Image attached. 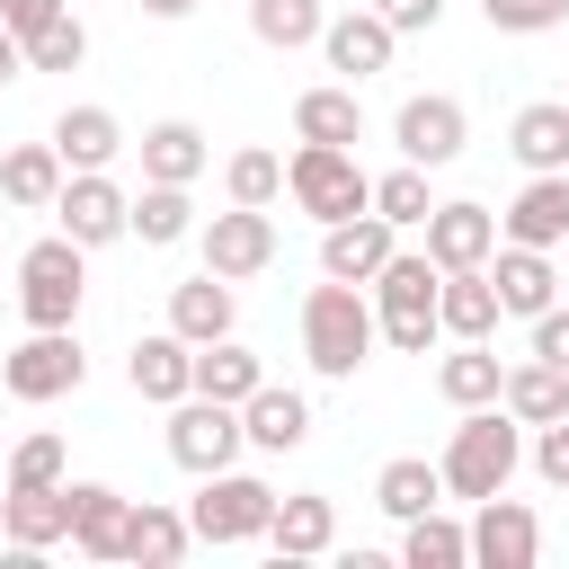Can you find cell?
<instances>
[{"label":"cell","mask_w":569,"mask_h":569,"mask_svg":"<svg viewBox=\"0 0 569 569\" xmlns=\"http://www.w3.org/2000/svg\"><path fill=\"white\" fill-rule=\"evenodd\" d=\"M516 462H525V418L507 409V400H489V409H462V427H453V445L436 453V471H445V498H498L507 480H516Z\"/></svg>","instance_id":"cell-1"},{"label":"cell","mask_w":569,"mask_h":569,"mask_svg":"<svg viewBox=\"0 0 569 569\" xmlns=\"http://www.w3.org/2000/svg\"><path fill=\"white\" fill-rule=\"evenodd\" d=\"M373 338H382V311H373V293H365V284L320 276V284L302 293V356H311V373L347 382V373L373 356Z\"/></svg>","instance_id":"cell-2"},{"label":"cell","mask_w":569,"mask_h":569,"mask_svg":"<svg viewBox=\"0 0 569 569\" xmlns=\"http://www.w3.org/2000/svg\"><path fill=\"white\" fill-rule=\"evenodd\" d=\"M284 196L329 231V222H347V213H373V178H365V160L347 151V142H302L293 160H284Z\"/></svg>","instance_id":"cell-3"},{"label":"cell","mask_w":569,"mask_h":569,"mask_svg":"<svg viewBox=\"0 0 569 569\" xmlns=\"http://www.w3.org/2000/svg\"><path fill=\"white\" fill-rule=\"evenodd\" d=\"M80 293H89V249L71 231H53V240H36L18 258V311H27V329H71Z\"/></svg>","instance_id":"cell-4"},{"label":"cell","mask_w":569,"mask_h":569,"mask_svg":"<svg viewBox=\"0 0 569 569\" xmlns=\"http://www.w3.org/2000/svg\"><path fill=\"white\" fill-rule=\"evenodd\" d=\"M267 516H276V489H267L258 471H204V480H196V507H187L196 542H213V551L267 542Z\"/></svg>","instance_id":"cell-5"},{"label":"cell","mask_w":569,"mask_h":569,"mask_svg":"<svg viewBox=\"0 0 569 569\" xmlns=\"http://www.w3.org/2000/svg\"><path fill=\"white\" fill-rule=\"evenodd\" d=\"M80 382H89V356H80V338H71V329H27V338L0 356V391H9V400H27V409L71 400Z\"/></svg>","instance_id":"cell-6"},{"label":"cell","mask_w":569,"mask_h":569,"mask_svg":"<svg viewBox=\"0 0 569 569\" xmlns=\"http://www.w3.org/2000/svg\"><path fill=\"white\" fill-rule=\"evenodd\" d=\"M240 445H249V427H240L231 400H204V391L169 400V462H178V471H196V480H204V471H231Z\"/></svg>","instance_id":"cell-7"},{"label":"cell","mask_w":569,"mask_h":569,"mask_svg":"<svg viewBox=\"0 0 569 569\" xmlns=\"http://www.w3.org/2000/svg\"><path fill=\"white\" fill-rule=\"evenodd\" d=\"M53 222H62L80 249H107V240H124V231H133V196H124L107 169H71V178H62V196H53Z\"/></svg>","instance_id":"cell-8"},{"label":"cell","mask_w":569,"mask_h":569,"mask_svg":"<svg viewBox=\"0 0 569 569\" xmlns=\"http://www.w3.org/2000/svg\"><path fill=\"white\" fill-rule=\"evenodd\" d=\"M391 142H400V160H418V169H445V160H462V142H471V116H462V98L427 89V98H400V116H391Z\"/></svg>","instance_id":"cell-9"},{"label":"cell","mask_w":569,"mask_h":569,"mask_svg":"<svg viewBox=\"0 0 569 569\" xmlns=\"http://www.w3.org/2000/svg\"><path fill=\"white\" fill-rule=\"evenodd\" d=\"M196 240H204V267H213V276H231V284L276 267V213H267V204H231V213L196 222Z\"/></svg>","instance_id":"cell-10"},{"label":"cell","mask_w":569,"mask_h":569,"mask_svg":"<svg viewBox=\"0 0 569 569\" xmlns=\"http://www.w3.org/2000/svg\"><path fill=\"white\" fill-rule=\"evenodd\" d=\"M471 560H480V569H533V560H542V516H533L525 498H507V489L480 498V507H471Z\"/></svg>","instance_id":"cell-11"},{"label":"cell","mask_w":569,"mask_h":569,"mask_svg":"<svg viewBox=\"0 0 569 569\" xmlns=\"http://www.w3.org/2000/svg\"><path fill=\"white\" fill-rule=\"evenodd\" d=\"M391 249H400V222H382V213H347V222L320 231V276H338V284H373Z\"/></svg>","instance_id":"cell-12"},{"label":"cell","mask_w":569,"mask_h":569,"mask_svg":"<svg viewBox=\"0 0 569 569\" xmlns=\"http://www.w3.org/2000/svg\"><path fill=\"white\" fill-rule=\"evenodd\" d=\"M498 240L560 249V240H569V169H533V178L516 187V204L498 213Z\"/></svg>","instance_id":"cell-13"},{"label":"cell","mask_w":569,"mask_h":569,"mask_svg":"<svg viewBox=\"0 0 569 569\" xmlns=\"http://www.w3.org/2000/svg\"><path fill=\"white\" fill-rule=\"evenodd\" d=\"M391 44H400V27H391L373 0L320 27V53H329V71H347V80H373V71H391Z\"/></svg>","instance_id":"cell-14"},{"label":"cell","mask_w":569,"mask_h":569,"mask_svg":"<svg viewBox=\"0 0 569 569\" xmlns=\"http://www.w3.org/2000/svg\"><path fill=\"white\" fill-rule=\"evenodd\" d=\"M489 284H498L507 320H542V311L560 302V267H551V249H525V240H498Z\"/></svg>","instance_id":"cell-15"},{"label":"cell","mask_w":569,"mask_h":569,"mask_svg":"<svg viewBox=\"0 0 569 569\" xmlns=\"http://www.w3.org/2000/svg\"><path fill=\"white\" fill-rule=\"evenodd\" d=\"M427 258L453 276V267H489L498 258V213L489 204H436L427 213Z\"/></svg>","instance_id":"cell-16"},{"label":"cell","mask_w":569,"mask_h":569,"mask_svg":"<svg viewBox=\"0 0 569 569\" xmlns=\"http://www.w3.org/2000/svg\"><path fill=\"white\" fill-rule=\"evenodd\" d=\"M231 320H240V293H231V276H187V284H169V329L187 338V347H213V338H231Z\"/></svg>","instance_id":"cell-17"},{"label":"cell","mask_w":569,"mask_h":569,"mask_svg":"<svg viewBox=\"0 0 569 569\" xmlns=\"http://www.w3.org/2000/svg\"><path fill=\"white\" fill-rule=\"evenodd\" d=\"M124 382L142 391V400H187L196 391V347L178 338V329H151V338H133V356H124Z\"/></svg>","instance_id":"cell-18"},{"label":"cell","mask_w":569,"mask_h":569,"mask_svg":"<svg viewBox=\"0 0 569 569\" xmlns=\"http://www.w3.org/2000/svg\"><path fill=\"white\" fill-rule=\"evenodd\" d=\"M124 516H133L124 489L71 480V551H80V560H124Z\"/></svg>","instance_id":"cell-19"},{"label":"cell","mask_w":569,"mask_h":569,"mask_svg":"<svg viewBox=\"0 0 569 569\" xmlns=\"http://www.w3.org/2000/svg\"><path fill=\"white\" fill-rule=\"evenodd\" d=\"M62 151H53V133L44 142H9L0 151V204H18V213H53V196H62Z\"/></svg>","instance_id":"cell-20"},{"label":"cell","mask_w":569,"mask_h":569,"mask_svg":"<svg viewBox=\"0 0 569 569\" xmlns=\"http://www.w3.org/2000/svg\"><path fill=\"white\" fill-rule=\"evenodd\" d=\"M0 533H9V551H53V542H71V480H62V489H9V498H0Z\"/></svg>","instance_id":"cell-21"},{"label":"cell","mask_w":569,"mask_h":569,"mask_svg":"<svg viewBox=\"0 0 569 569\" xmlns=\"http://www.w3.org/2000/svg\"><path fill=\"white\" fill-rule=\"evenodd\" d=\"M329 542H338V507H329L320 489L276 498V516H267V551H276V560H320Z\"/></svg>","instance_id":"cell-22"},{"label":"cell","mask_w":569,"mask_h":569,"mask_svg":"<svg viewBox=\"0 0 569 569\" xmlns=\"http://www.w3.org/2000/svg\"><path fill=\"white\" fill-rule=\"evenodd\" d=\"M142 178H169V187H196L204 178V160H213V142H204V124H187V116H160V124H142Z\"/></svg>","instance_id":"cell-23"},{"label":"cell","mask_w":569,"mask_h":569,"mask_svg":"<svg viewBox=\"0 0 569 569\" xmlns=\"http://www.w3.org/2000/svg\"><path fill=\"white\" fill-rule=\"evenodd\" d=\"M436 320H445V338H498L507 302H498L489 267H453V276L436 284Z\"/></svg>","instance_id":"cell-24"},{"label":"cell","mask_w":569,"mask_h":569,"mask_svg":"<svg viewBox=\"0 0 569 569\" xmlns=\"http://www.w3.org/2000/svg\"><path fill=\"white\" fill-rule=\"evenodd\" d=\"M240 427H249L258 453H293V445L311 436V400H302L293 382H258V391L240 400Z\"/></svg>","instance_id":"cell-25"},{"label":"cell","mask_w":569,"mask_h":569,"mask_svg":"<svg viewBox=\"0 0 569 569\" xmlns=\"http://www.w3.org/2000/svg\"><path fill=\"white\" fill-rule=\"evenodd\" d=\"M293 142H365V107H356V80H320L293 98Z\"/></svg>","instance_id":"cell-26"},{"label":"cell","mask_w":569,"mask_h":569,"mask_svg":"<svg viewBox=\"0 0 569 569\" xmlns=\"http://www.w3.org/2000/svg\"><path fill=\"white\" fill-rule=\"evenodd\" d=\"M187 551H196V525H187L178 507L142 498V507L124 516V560H142V569H178Z\"/></svg>","instance_id":"cell-27"},{"label":"cell","mask_w":569,"mask_h":569,"mask_svg":"<svg viewBox=\"0 0 569 569\" xmlns=\"http://www.w3.org/2000/svg\"><path fill=\"white\" fill-rule=\"evenodd\" d=\"M507 151L525 160V178H533V169H569V98H533V107H516Z\"/></svg>","instance_id":"cell-28"},{"label":"cell","mask_w":569,"mask_h":569,"mask_svg":"<svg viewBox=\"0 0 569 569\" xmlns=\"http://www.w3.org/2000/svg\"><path fill=\"white\" fill-rule=\"evenodd\" d=\"M53 151H62V169H107V160L124 151L116 107H62V116H53Z\"/></svg>","instance_id":"cell-29"},{"label":"cell","mask_w":569,"mask_h":569,"mask_svg":"<svg viewBox=\"0 0 569 569\" xmlns=\"http://www.w3.org/2000/svg\"><path fill=\"white\" fill-rule=\"evenodd\" d=\"M436 391H445L453 409H489V400L507 391V365L489 356V338H453V356L436 365Z\"/></svg>","instance_id":"cell-30"},{"label":"cell","mask_w":569,"mask_h":569,"mask_svg":"<svg viewBox=\"0 0 569 569\" xmlns=\"http://www.w3.org/2000/svg\"><path fill=\"white\" fill-rule=\"evenodd\" d=\"M436 284H445V267L427 249H391L365 293H373V311H436Z\"/></svg>","instance_id":"cell-31"},{"label":"cell","mask_w":569,"mask_h":569,"mask_svg":"<svg viewBox=\"0 0 569 569\" xmlns=\"http://www.w3.org/2000/svg\"><path fill=\"white\" fill-rule=\"evenodd\" d=\"M373 507L409 525V516H427V507H445V471H436L427 453H400V462H382V471H373Z\"/></svg>","instance_id":"cell-32"},{"label":"cell","mask_w":569,"mask_h":569,"mask_svg":"<svg viewBox=\"0 0 569 569\" xmlns=\"http://www.w3.org/2000/svg\"><path fill=\"white\" fill-rule=\"evenodd\" d=\"M187 231H196V196L169 187V178H142V196H133V240H142V249H178Z\"/></svg>","instance_id":"cell-33"},{"label":"cell","mask_w":569,"mask_h":569,"mask_svg":"<svg viewBox=\"0 0 569 569\" xmlns=\"http://www.w3.org/2000/svg\"><path fill=\"white\" fill-rule=\"evenodd\" d=\"M258 382H267L258 347H240V338H213V347H196V391H204V400H231V409H240Z\"/></svg>","instance_id":"cell-34"},{"label":"cell","mask_w":569,"mask_h":569,"mask_svg":"<svg viewBox=\"0 0 569 569\" xmlns=\"http://www.w3.org/2000/svg\"><path fill=\"white\" fill-rule=\"evenodd\" d=\"M525 427H551V418H569V373L560 365H542V356H525V365H507V391H498Z\"/></svg>","instance_id":"cell-35"},{"label":"cell","mask_w":569,"mask_h":569,"mask_svg":"<svg viewBox=\"0 0 569 569\" xmlns=\"http://www.w3.org/2000/svg\"><path fill=\"white\" fill-rule=\"evenodd\" d=\"M400 560L409 569H462L471 560V525H453L445 507H427V516L400 525Z\"/></svg>","instance_id":"cell-36"},{"label":"cell","mask_w":569,"mask_h":569,"mask_svg":"<svg viewBox=\"0 0 569 569\" xmlns=\"http://www.w3.org/2000/svg\"><path fill=\"white\" fill-rule=\"evenodd\" d=\"M320 27H329V9H320V0H249V36H258V44H276V53L320 44Z\"/></svg>","instance_id":"cell-37"},{"label":"cell","mask_w":569,"mask_h":569,"mask_svg":"<svg viewBox=\"0 0 569 569\" xmlns=\"http://www.w3.org/2000/svg\"><path fill=\"white\" fill-rule=\"evenodd\" d=\"M373 213H382V222H400V231H427V213H436V196H427V169H418V160L382 169V178H373Z\"/></svg>","instance_id":"cell-38"},{"label":"cell","mask_w":569,"mask_h":569,"mask_svg":"<svg viewBox=\"0 0 569 569\" xmlns=\"http://www.w3.org/2000/svg\"><path fill=\"white\" fill-rule=\"evenodd\" d=\"M222 196H231V204H276V196H284V160L258 151V142L231 151V160H222Z\"/></svg>","instance_id":"cell-39"},{"label":"cell","mask_w":569,"mask_h":569,"mask_svg":"<svg viewBox=\"0 0 569 569\" xmlns=\"http://www.w3.org/2000/svg\"><path fill=\"white\" fill-rule=\"evenodd\" d=\"M62 480H71V453H62V436H53V427L18 436V453H9V489H62Z\"/></svg>","instance_id":"cell-40"},{"label":"cell","mask_w":569,"mask_h":569,"mask_svg":"<svg viewBox=\"0 0 569 569\" xmlns=\"http://www.w3.org/2000/svg\"><path fill=\"white\" fill-rule=\"evenodd\" d=\"M80 62H89V27H80L71 9L27 36V71H80Z\"/></svg>","instance_id":"cell-41"},{"label":"cell","mask_w":569,"mask_h":569,"mask_svg":"<svg viewBox=\"0 0 569 569\" xmlns=\"http://www.w3.org/2000/svg\"><path fill=\"white\" fill-rule=\"evenodd\" d=\"M480 18H489L498 36H551V27L569 18V0H480Z\"/></svg>","instance_id":"cell-42"},{"label":"cell","mask_w":569,"mask_h":569,"mask_svg":"<svg viewBox=\"0 0 569 569\" xmlns=\"http://www.w3.org/2000/svg\"><path fill=\"white\" fill-rule=\"evenodd\" d=\"M445 338V320L436 311H382V347H400V356H427Z\"/></svg>","instance_id":"cell-43"},{"label":"cell","mask_w":569,"mask_h":569,"mask_svg":"<svg viewBox=\"0 0 569 569\" xmlns=\"http://www.w3.org/2000/svg\"><path fill=\"white\" fill-rule=\"evenodd\" d=\"M533 471H542L551 489H569V418H551V427H533Z\"/></svg>","instance_id":"cell-44"},{"label":"cell","mask_w":569,"mask_h":569,"mask_svg":"<svg viewBox=\"0 0 569 569\" xmlns=\"http://www.w3.org/2000/svg\"><path fill=\"white\" fill-rule=\"evenodd\" d=\"M533 356H542V365H560V373H569V311H560V302H551V311H542V320H533Z\"/></svg>","instance_id":"cell-45"},{"label":"cell","mask_w":569,"mask_h":569,"mask_svg":"<svg viewBox=\"0 0 569 569\" xmlns=\"http://www.w3.org/2000/svg\"><path fill=\"white\" fill-rule=\"evenodd\" d=\"M71 0H0V27H18V36H36L44 18H62Z\"/></svg>","instance_id":"cell-46"},{"label":"cell","mask_w":569,"mask_h":569,"mask_svg":"<svg viewBox=\"0 0 569 569\" xmlns=\"http://www.w3.org/2000/svg\"><path fill=\"white\" fill-rule=\"evenodd\" d=\"M373 9H382L400 36H418V27H436V18H445V0H373Z\"/></svg>","instance_id":"cell-47"},{"label":"cell","mask_w":569,"mask_h":569,"mask_svg":"<svg viewBox=\"0 0 569 569\" xmlns=\"http://www.w3.org/2000/svg\"><path fill=\"white\" fill-rule=\"evenodd\" d=\"M9 80H27V36H18V27H0V89H9Z\"/></svg>","instance_id":"cell-48"},{"label":"cell","mask_w":569,"mask_h":569,"mask_svg":"<svg viewBox=\"0 0 569 569\" xmlns=\"http://www.w3.org/2000/svg\"><path fill=\"white\" fill-rule=\"evenodd\" d=\"M196 0H142V18H187Z\"/></svg>","instance_id":"cell-49"},{"label":"cell","mask_w":569,"mask_h":569,"mask_svg":"<svg viewBox=\"0 0 569 569\" xmlns=\"http://www.w3.org/2000/svg\"><path fill=\"white\" fill-rule=\"evenodd\" d=\"M0 498H9V471H0Z\"/></svg>","instance_id":"cell-50"}]
</instances>
